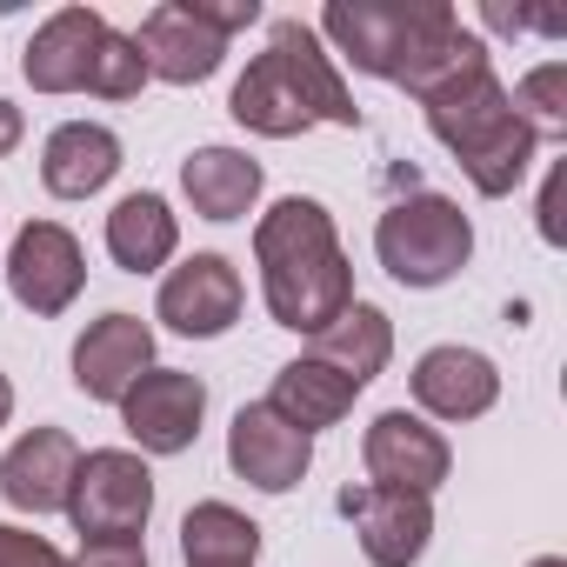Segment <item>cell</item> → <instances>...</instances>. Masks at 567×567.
<instances>
[{
    "instance_id": "obj_12",
    "label": "cell",
    "mask_w": 567,
    "mask_h": 567,
    "mask_svg": "<svg viewBox=\"0 0 567 567\" xmlns=\"http://www.w3.org/2000/svg\"><path fill=\"white\" fill-rule=\"evenodd\" d=\"M227 467L260 494H288L315 467V441L301 427H288L267 401H247L234 414V427H227Z\"/></svg>"
},
{
    "instance_id": "obj_32",
    "label": "cell",
    "mask_w": 567,
    "mask_h": 567,
    "mask_svg": "<svg viewBox=\"0 0 567 567\" xmlns=\"http://www.w3.org/2000/svg\"><path fill=\"white\" fill-rule=\"evenodd\" d=\"M527 567H567V560H560V554H540V560H527Z\"/></svg>"
},
{
    "instance_id": "obj_11",
    "label": "cell",
    "mask_w": 567,
    "mask_h": 567,
    "mask_svg": "<svg viewBox=\"0 0 567 567\" xmlns=\"http://www.w3.org/2000/svg\"><path fill=\"white\" fill-rule=\"evenodd\" d=\"M341 514L354 520L361 534V554L374 567H414L434 540V501L427 494H408V487H348L341 494Z\"/></svg>"
},
{
    "instance_id": "obj_31",
    "label": "cell",
    "mask_w": 567,
    "mask_h": 567,
    "mask_svg": "<svg viewBox=\"0 0 567 567\" xmlns=\"http://www.w3.org/2000/svg\"><path fill=\"white\" fill-rule=\"evenodd\" d=\"M8 421H14V381L0 374V427H8Z\"/></svg>"
},
{
    "instance_id": "obj_18",
    "label": "cell",
    "mask_w": 567,
    "mask_h": 567,
    "mask_svg": "<svg viewBox=\"0 0 567 567\" xmlns=\"http://www.w3.org/2000/svg\"><path fill=\"white\" fill-rule=\"evenodd\" d=\"M121 174V141L101 121H61L41 147V187L54 200H87Z\"/></svg>"
},
{
    "instance_id": "obj_7",
    "label": "cell",
    "mask_w": 567,
    "mask_h": 567,
    "mask_svg": "<svg viewBox=\"0 0 567 567\" xmlns=\"http://www.w3.org/2000/svg\"><path fill=\"white\" fill-rule=\"evenodd\" d=\"M81 288H87V254H81V240L61 220H28L14 234V247H8V295L28 315L54 321V315H68L81 301Z\"/></svg>"
},
{
    "instance_id": "obj_6",
    "label": "cell",
    "mask_w": 567,
    "mask_h": 567,
    "mask_svg": "<svg viewBox=\"0 0 567 567\" xmlns=\"http://www.w3.org/2000/svg\"><path fill=\"white\" fill-rule=\"evenodd\" d=\"M81 540H141L147 514H154V474L134 447H94L81 454L74 467V487H68V507Z\"/></svg>"
},
{
    "instance_id": "obj_9",
    "label": "cell",
    "mask_w": 567,
    "mask_h": 567,
    "mask_svg": "<svg viewBox=\"0 0 567 567\" xmlns=\"http://www.w3.org/2000/svg\"><path fill=\"white\" fill-rule=\"evenodd\" d=\"M240 301H247V288H240L234 260H227V254H194V260H181V267L161 280L154 315H161L174 334H187V341H220V334L240 321Z\"/></svg>"
},
{
    "instance_id": "obj_14",
    "label": "cell",
    "mask_w": 567,
    "mask_h": 567,
    "mask_svg": "<svg viewBox=\"0 0 567 567\" xmlns=\"http://www.w3.org/2000/svg\"><path fill=\"white\" fill-rule=\"evenodd\" d=\"M134 48L147 61V81H167V87H194V81L220 74V61H227V41L187 14V0H161V8H147Z\"/></svg>"
},
{
    "instance_id": "obj_1",
    "label": "cell",
    "mask_w": 567,
    "mask_h": 567,
    "mask_svg": "<svg viewBox=\"0 0 567 567\" xmlns=\"http://www.w3.org/2000/svg\"><path fill=\"white\" fill-rule=\"evenodd\" d=\"M321 34L341 48V61L408 87L414 101L487 68V48L461 28L447 0H328Z\"/></svg>"
},
{
    "instance_id": "obj_22",
    "label": "cell",
    "mask_w": 567,
    "mask_h": 567,
    "mask_svg": "<svg viewBox=\"0 0 567 567\" xmlns=\"http://www.w3.org/2000/svg\"><path fill=\"white\" fill-rule=\"evenodd\" d=\"M388 354H394V328H388V315H381L374 301H354L341 321H328V328L315 334V354H308V361H321V368L348 374L354 388H368V381L388 368Z\"/></svg>"
},
{
    "instance_id": "obj_29",
    "label": "cell",
    "mask_w": 567,
    "mask_h": 567,
    "mask_svg": "<svg viewBox=\"0 0 567 567\" xmlns=\"http://www.w3.org/2000/svg\"><path fill=\"white\" fill-rule=\"evenodd\" d=\"M560 194H567V167H554V174H547V187H540V240H547V247H560V240H567Z\"/></svg>"
},
{
    "instance_id": "obj_27",
    "label": "cell",
    "mask_w": 567,
    "mask_h": 567,
    "mask_svg": "<svg viewBox=\"0 0 567 567\" xmlns=\"http://www.w3.org/2000/svg\"><path fill=\"white\" fill-rule=\"evenodd\" d=\"M187 14L227 41V34H240V28H254V21H260V0H187Z\"/></svg>"
},
{
    "instance_id": "obj_3",
    "label": "cell",
    "mask_w": 567,
    "mask_h": 567,
    "mask_svg": "<svg viewBox=\"0 0 567 567\" xmlns=\"http://www.w3.org/2000/svg\"><path fill=\"white\" fill-rule=\"evenodd\" d=\"M227 114L247 127V134H267V141H295L308 134L315 121H334V127H361V107L334 68V54L321 48V34L308 21H274V41L267 54L247 61V74L234 81V101Z\"/></svg>"
},
{
    "instance_id": "obj_20",
    "label": "cell",
    "mask_w": 567,
    "mask_h": 567,
    "mask_svg": "<svg viewBox=\"0 0 567 567\" xmlns=\"http://www.w3.org/2000/svg\"><path fill=\"white\" fill-rule=\"evenodd\" d=\"M354 381L348 374H334V368H321V361H288V368H280L274 374V388H267V408L280 414V421H288V427H301L308 441L321 434V427H334L348 408H354Z\"/></svg>"
},
{
    "instance_id": "obj_28",
    "label": "cell",
    "mask_w": 567,
    "mask_h": 567,
    "mask_svg": "<svg viewBox=\"0 0 567 567\" xmlns=\"http://www.w3.org/2000/svg\"><path fill=\"white\" fill-rule=\"evenodd\" d=\"M74 567H147V547L141 540H81Z\"/></svg>"
},
{
    "instance_id": "obj_26",
    "label": "cell",
    "mask_w": 567,
    "mask_h": 567,
    "mask_svg": "<svg viewBox=\"0 0 567 567\" xmlns=\"http://www.w3.org/2000/svg\"><path fill=\"white\" fill-rule=\"evenodd\" d=\"M0 567H74L54 540H41V534H28V527H8L0 520Z\"/></svg>"
},
{
    "instance_id": "obj_5",
    "label": "cell",
    "mask_w": 567,
    "mask_h": 567,
    "mask_svg": "<svg viewBox=\"0 0 567 567\" xmlns=\"http://www.w3.org/2000/svg\"><path fill=\"white\" fill-rule=\"evenodd\" d=\"M374 254L401 288H447L474 254V220L447 194H408L374 220Z\"/></svg>"
},
{
    "instance_id": "obj_23",
    "label": "cell",
    "mask_w": 567,
    "mask_h": 567,
    "mask_svg": "<svg viewBox=\"0 0 567 567\" xmlns=\"http://www.w3.org/2000/svg\"><path fill=\"white\" fill-rule=\"evenodd\" d=\"M181 554H187V567H207V560H247V567H254L260 527H254L240 507H227V501H200V507H187V520H181Z\"/></svg>"
},
{
    "instance_id": "obj_13",
    "label": "cell",
    "mask_w": 567,
    "mask_h": 567,
    "mask_svg": "<svg viewBox=\"0 0 567 567\" xmlns=\"http://www.w3.org/2000/svg\"><path fill=\"white\" fill-rule=\"evenodd\" d=\"M154 368V328L141 321V315H101V321H87V334L74 341V388L87 394V401H114L121 408V394L141 381Z\"/></svg>"
},
{
    "instance_id": "obj_21",
    "label": "cell",
    "mask_w": 567,
    "mask_h": 567,
    "mask_svg": "<svg viewBox=\"0 0 567 567\" xmlns=\"http://www.w3.org/2000/svg\"><path fill=\"white\" fill-rule=\"evenodd\" d=\"M174 247H181V220H174V207L161 194H127L107 214V254H114V267L154 274V267L174 260Z\"/></svg>"
},
{
    "instance_id": "obj_30",
    "label": "cell",
    "mask_w": 567,
    "mask_h": 567,
    "mask_svg": "<svg viewBox=\"0 0 567 567\" xmlns=\"http://www.w3.org/2000/svg\"><path fill=\"white\" fill-rule=\"evenodd\" d=\"M21 134H28V121H21V107H14V101H0V161H8V154L21 147Z\"/></svg>"
},
{
    "instance_id": "obj_10",
    "label": "cell",
    "mask_w": 567,
    "mask_h": 567,
    "mask_svg": "<svg viewBox=\"0 0 567 567\" xmlns=\"http://www.w3.org/2000/svg\"><path fill=\"white\" fill-rule=\"evenodd\" d=\"M361 461H368V481L374 487H408V494H427L447 481L454 467V447L441 441V427H427L421 414L408 408H388L374 414V427L361 434Z\"/></svg>"
},
{
    "instance_id": "obj_8",
    "label": "cell",
    "mask_w": 567,
    "mask_h": 567,
    "mask_svg": "<svg viewBox=\"0 0 567 567\" xmlns=\"http://www.w3.org/2000/svg\"><path fill=\"white\" fill-rule=\"evenodd\" d=\"M207 421V388L187 368H147L121 394V427L134 434L141 454H187Z\"/></svg>"
},
{
    "instance_id": "obj_24",
    "label": "cell",
    "mask_w": 567,
    "mask_h": 567,
    "mask_svg": "<svg viewBox=\"0 0 567 567\" xmlns=\"http://www.w3.org/2000/svg\"><path fill=\"white\" fill-rule=\"evenodd\" d=\"M514 114L547 141V134H567V61H547L534 74H520V87L507 94Z\"/></svg>"
},
{
    "instance_id": "obj_2",
    "label": "cell",
    "mask_w": 567,
    "mask_h": 567,
    "mask_svg": "<svg viewBox=\"0 0 567 567\" xmlns=\"http://www.w3.org/2000/svg\"><path fill=\"white\" fill-rule=\"evenodd\" d=\"M254 267H260L267 315L280 328L308 334V341L354 308V267L341 254L334 214L321 200H308V194L274 200L254 220Z\"/></svg>"
},
{
    "instance_id": "obj_15",
    "label": "cell",
    "mask_w": 567,
    "mask_h": 567,
    "mask_svg": "<svg viewBox=\"0 0 567 567\" xmlns=\"http://www.w3.org/2000/svg\"><path fill=\"white\" fill-rule=\"evenodd\" d=\"M74 467H81L74 434L34 427V434H21L8 454H0V501L21 507V514H61L68 487H74Z\"/></svg>"
},
{
    "instance_id": "obj_17",
    "label": "cell",
    "mask_w": 567,
    "mask_h": 567,
    "mask_svg": "<svg viewBox=\"0 0 567 567\" xmlns=\"http://www.w3.org/2000/svg\"><path fill=\"white\" fill-rule=\"evenodd\" d=\"M414 401L434 421H481L501 401V374L474 348H427L414 361Z\"/></svg>"
},
{
    "instance_id": "obj_33",
    "label": "cell",
    "mask_w": 567,
    "mask_h": 567,
    "mask_svg": "<svg viewBox=\"0 0 567 567\" xmlns=\"http://www.w3.org/2000/svg\"><path fill=\"white\" fill-rule=\"evenodd\" d=\"M207 567H247V560H207Z\"/></svg>"
},
{
    "instance_id": "obj_4",
    "label": "cell",
    "mask_w": 567,
    "mask_h": 567,
    "mask_svg": "<svg viewBox=\"0 0 567 567\" xmlns=\"http://www.w3.org/2000/svg\"><path fill=\"white\" fill-rule=\"evenodd\" d=\"M421 107H427L434 141H441V147L454 154V167L474 181V194L501 200V194H514V187L527 181L540 134L514 114L507 87L494 81V61L474 68V74H461V81H447V87H434Z\"/></svg>"
},
{
    "instance_id": "obj_19",
    "label": "cell",
    "mask_w": 567,
    "mask_h": 567,
    "mask_svg": "<svg viewBox=\"0 0 567 567\" xmlns=\"http://www.w3.org/2000/svg\"><path fill=\"white\" fill-rule=\"evenodd\" d=\"M260 161L240 154V147H194L181 161V194L194 200L200 220H240L254 200H260Z\"/></svg>"
},
{
    "instance_id": "obj_16",
    "label": "cell",
    "mask_w": 567,
    "mask_h": 567,
    "mask_svg": "<svg viewBox=\"0 0 567 567\" xmlns=\"http://www.w3.org/2000/svg\"><path fill=\"white\" fill-rule=\"evenodd\" d=\"M101 34H107V21H101L94 8H61V14H48V21L34 28V41H28V61H21L28 87H34V94H81Z\"/></svg>"
},
{
    "instance_id": "obj_25",
    "label": "cell",
    "mask_w": 567,
    "mask_h": 567,
    "mask_svg": "<svg viewBox=\"0 0 567 567\" xmlns=\"http://www.w3.org/2000/svg\"><path fill=\"white\" fill-rule=\"evenodd\" d=\"M147 87V61H141V48H134V34H101V48H94V68H87V94H101V101H134Z\"/></svg>"
}]
</instances>
